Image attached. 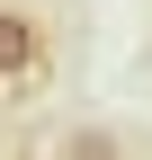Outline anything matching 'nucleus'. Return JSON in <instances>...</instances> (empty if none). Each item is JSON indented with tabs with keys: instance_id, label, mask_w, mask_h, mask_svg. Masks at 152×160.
Segmentation results:
<instances>
[{
	"instance_id": "obj_2",
	"label": "nucleus",
	"mask_w": 152,
	"mask_h": 160,
	"mask_svg": "<svg viewBox=\"0 0 152 160\" xmlns=\"http://www.w3.org/2000/svg\"><path fill=\"white\" fill-rule=\"evenodd\" d=\"M72 160H117V142L107 133H72Z\"/></svg>"
},
{
	"instance_id": "obj_1",
	"label": "nucleus",
	"mask_w": 152,
	"mask_h": 160,
	"mask_svg": "<svg viewBox=\"0 0 152 160\" xmlns=\"http://www.w3.org/2000/svg\"><path fill=\"white\" fill-rule=\"evenodd\" d=\"M36 53H45V27H36L27 9H0V80L36 71Z\"/></svg>"
}]
</instances>
